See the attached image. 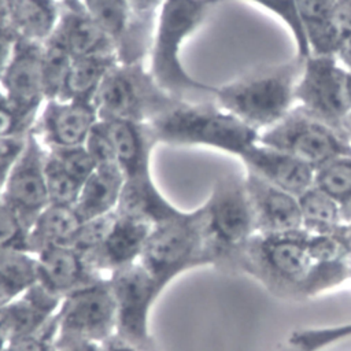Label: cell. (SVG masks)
<instances>
[{
	"label": "cell",
	"mask_w": 351,
	"mask_h": 351,
	"mask_svg": "<svg viewBox=\"0 0 351 351\" xmlns=\"http://www.w3.org/2000/svg\"><path fill=\"white\" fill-rule=\"evenodd\" d=\"M99 351H141V350L134 344L129 343L128 340L112 333L111 336H108L107 339L99 343Z\"/></svg>",
	"instance_id": "45"
},
{
	"label": "cell",
	"mask_w": 351,
	"mask_h": 351,
	"mask_svg": "<svg viewBox=\"0 0 351 351\" xmlns=\"http://www.w3.org/2000/svg\"><path fill=\"white\" fill-rule=\"evenodd\" d=\"M347 121H348V122H351V112L348 114V118H347Z\"/></svg>",
	"instance_id": "51"
},
{
	"label": "cell",
	"mask_w": 351,
	"mask_h": 351,
	"mask_svg": "<svg viewBox=\"0 0 351 351\" xmlns=\"http://www.w3.org/2000/svg\"><path fill=\"white\" fill-rule=\"evenodd\" d=\"M0 248L27 250V229L0 196ZM29 251V250H27Z\"/></svg>",
	"instance_id": "38"
},
{
	"label": "cell",
	"mask_w": 351,
	"mask_h": 351,
	"mask_svg": "<svg viewBox=\"0 0 351 351\" xmlns=\"http://www.w3.org/2000/svg\"><path fill=\"white\" fill-rule=\"evenodd\" d=\"M38 281L36 254L27 250L0 248V282L15 299Z\"/></svg>",
	"instance_id": "28"
},
{
	"label": "cell",
	"mask_w": 351,
	"mask_h": 351,
	"mask_svg": "<svg viewBox=\"0 0 351 351\" xmlns=\"http://www.w3.org/2000/svg\"><path fill=\"white\" fill-rule=\"evenodd\" d=\"M111 134L123 188L147 189L155 186L151 176V152L156 138L149 123L130 121H104Z\"/></svg>",
	"instance_id": "14"
},
{
	"label": "cell",
	"mask_w": 351,
	"mask_h": 351,
	"mask_svg": "<svg viewBox=\"0 0 351 351\" xmlns=\"http://www.w3.org/2000/svg\"><path fill=\"white\" fill-rule=\"evenodd\" d=\"M339 203L351 195V155L328 160L314 171V184Z\"/></svg>",
	"instance_id": "31"
},
{
	"label": "cell",
	"mask_w": 351,
	"mask_h": 351,
	"mask_svg": "<svg viewBox=\"0 0 351 351\" xmlns=\"http://www.w3.org/2000/svg\"><path fill=\"white\" fill-rule=\"evenodd\" d=\"M81 222L73 206L48 204L27 230V250L38 254L48 247L71 245Z\"/></svg>",
	"instance_id": "21"
},
{
	"label": "cell",
	"mask_w": 351,
	"mask_h": 351,
	"mask_svg": "<svg viewBox=\"0 0 351 351\" xmlns=\"http://www.w3.org/2000/svg\"><path fill=\"white\" fill-rule=\"evenodd\" d=\"M333 23L343 37V41L351 36V0H337L333 15Z\"/></svg>",
	"instance_id": "43"
},
{
	"label": "cell",
	"mask_w": 351,
	"mask_h": 351,
	"mask_svg": "<svg viewBox=\"0 0 351 351\" xmlns=\"http://www.w3.org/2000/svg\"><path fill=\"white\" fill-rule=\"evenodd\" d=\"M118 62L117 55L73 58L58 99L93 101L104 77Z\"/></svg>",
	"instance_id": "24"
},
{
	"label": "cell",
	"mask_w": 351,
	"mask_h": 351,
	"mask_svg": "<svg viewBox=\"0 0 351 351\" xmlns=\"http://www.w3.org/2000/svg\"><path fill=\"white\" fill-rule=\"evenodd\" d=\"M97 121L93 101L49 99L43 104L33 130L45 147L84 145Z\"/></svg>",
	"instance_id": "13"
},
{
	"label": "cell",
	"mask_w": 351,
	"mask_h": 351,
	"mask_svg": "<svg viewBox=\"0 0 351 351\" xmlns=\"http://www.w3.org/2000/svg\"><path fill=\"white\" fill-rule=\"evenodd\" d=\"M71 62V52L53 32V34L41 44V73L45 100L58 99Z\"/></svg>",
	"instance_id": "29"
},
{
	"label": "cell",
	"mask_w": 351,
	"mask_h": 351,
	"mask_svg": "<svg viewBox=\"0 0 351 351\" xmlns=\"http://www.w3.org/2000/svg\"><path fill=\"white\" fill-rule=\"evenodd\" d=\"M62 298L38 281L4 304L3 332L7 339L38 333L55 315Z\"/></svg>",
	"instance_id": "20"
},
{
	"label": "cell",
	"mask_w": 351,
	"mask_h": 351,
	"mask_svg": "<svg viewBox=\"0 0 351 351\" xmlns=\"http://www.w3.org/2000/svg\"><path fill=\"white\" fill-rule=\"evenodd\" d=\"M304 59L295 55L288 62L259 69L215 90V103L255 130L267 129L292 108L295 88Z\"/></svg>",
	"instance_id": "2"
},
{
	"label": "cell",
	"mask_w": 351,
	"mask_h": 351,
	"mask_svg": "<svg viewBox=\"0 0 351 351\" xmlns=\"http://www.w3.org/2000/svg\"><path fill=\"white\" fill-rule=\"evenodd\" d=\"M203 208L213 258L222 248L241 243L251 230L254 213L245 182L234 177L221 178Z\"/></svg>",
	"instance_id": "11"
},
{
	"label": "cell",
	"mask_w": 351,
	"mask_h": 351,
	"mask_svg": "<svg viewBox=\"0 0 351 351\" xmlns=\"http://www.w3.org/2000/svg\"><path fill=\"white\" fill-rule=\"evenodd\" d=\"M1 188H3V185H1V184H0V192H1Z\"/></svg>",
	"instance_id": "52"
},
{
	"label": "cell",
	"mask_w": 351,
	"mask_h": 351,
	"mask_svg": "<svg viewBox=\"0 0 351 351\" xmlns=\"http://www.w3.org/2000/svg\"><path fill=\"white\" fill-rule=\"evenodd\" d=\"M226 0H165L156 18L149 49V73L173 97L186 103L215 101V86L192 78L184 69L180 51L184 40L207 14Z\"/></svg>",
	"instance_id": "1"
},
{
	"label": "cell",
	"mask_w": 351,
	"mask_h": 351,
	"mask_svg": "<svg viewBox=\"0 0 351 351\" xmlns=\"http://www.w3.org/2000/svg\"><path fill=\"white\" fill-rule=\"evenodd\" d=\"M44 165L45 145L32 129L0 192L3 200L15 211L27 230L40 213L49 204Z\"/></svg>",
	"instance_id": "10"
},
{
	"label": "cell",
	"mask_w": 351,
	"mask_h": 351,
	"mask_svg": "<svg viewBox=\"0 0 351 351\" xmlns=\"http://www.w3.org/2000/svg\"><path fill=\"white\" fill-rule=\"evenodd\" d=\"M49 351H99V343L77 336L56 333L49 341Z\"/></svg>",
	"instance_id": "41"
},
{
	"label": "cell",
	"mask_w": 351,
	"mask_h": 351,
	"mask_svg": "<svg viewBox=\"0 0 351 351\" xmlns=\"http://www.w3.org/2000/svg\"><path fill=\"white\" fill-rule=\"evenodd\" d=\"M15 0H0V25L8 26V19Z\"/></svg>",
	"instance_id": "47"
},
{
	"label": "cell",
	"mask_w": 351,
	"mask_h": 351,
	"mask_svg": "<svg viewBox=\"0 0 351 351\" xmlns=\"http://www.w3.org/2000/svg\"><path fill=\"white\" fill-rule=\"evenodd\" d=\"M347 99L351 107V70H348V74H347Z\"/></svg>",
	"instance_id": "49"
},
{
	"label": "cell",
	"mask_w": 351,
	"mask_h": 351,
	"mask_svg": "<svg viewBox=\"0 0 351 351\" xmlns=\"http://www.w3.org/2000/svg\"><path fill=\"white\" fill-rule=\"evenodd\" d=\"M84 145L93 160L95 170L121 171L115 147L108 132V126L104 121L99 119L96 122Z\"/></svg>",
	"instance_id": "34"
},
{
	"label": "cell",
	"mask_w": 351,
	"mask_h": 351,
	"mask_svg": "<svg viewBox=\"0 0 351 351\" xmlns=\"http://www.w3.org/2000/svg\"><path fill=\"white\" fill-rule=\"evenodd\" d=\"M59 18V0H15L8 26L18 38L44 44L56 30Z\"/></svg>",
	"instance_id": "22"
},
{
	"label": "cell",
	"mask_w": 351,
	"mask_h": 351,
	"mask_svg": "<svg viewBox=\"0 0 351 351\" xmlns=\"http://www.w3.org/2000/svg\"><path fill=\"white\" fill-rule=\"evenodd\" d=\"M245 189L252 207L254 218L270 230H295L302 223V211L298 196L266 181L248 170Z\"/></svg>",
	"instance_id": "18"
},
{
	"label": "cell",
	"mask_w": 351,
	"mask_h": 351,
	"mask_svg": "<svg viewBox=\"0 0 351 351\" xmlns=\"http://www.w3.org/2000/svg\"><path fill=\"white\" fill-rule=\"evenodd\" d=\"M130 15L132 26L128 47L121 56L119 62L133 63L143 62L147 52L149 53L155 23L160 7L165 0H126Z\"/></svg>",
	"instance_id": "26"
},
{
	"label": "cell",
	"mask_w": 351,
	"mask_h": 351,
	"mask_svg": "<svg viewBox=\"0 0 351 351\" xmlns=\"http://www.w3.org/2000/svg\"><path fill=\"white\" fill-rule=\"evenodd\" d=\"M115 300V335L141 351H159L149 330V314L163 292L138 263L117 270L107 277Z\"/></svg>",
	"instance_id": "7"
},
{
	"label": "cell",
	"mask_w": 351,
	"mask_h": 351,
	"mask_svg": "<svg viewBox=\"0 0 351 351\" xmlns=\"http://www.w3.org/2000/svg\"><path fill=\"white\" fill-rule=\"evenodd\" d=\"M84 8L114 43L118 59L123 55L130 36L132 15L126 0H81Z\"/></svg>",
	"instance_id": "27"
},
{
	"label": "cell",
	"mask_w": 351,
	"mask_h": 351,
	"mask_svg": "<svg viewBox=\"0 0 351 351\" xmlns=\"http://www.w3.org/2000/svg\"><path fill=\"white\" fill-rule=\"evenodd\" d=\"M213 259L206 232V213L202 206L155 223L138 263L165 291L177 276Z\"/></svg>",
	"instance_id": "4"
},
{
	"label": "cell",
	"mask_w": 351,
	"mask_h": 351,
	"mask_svg": "<svg viewBox=\"0 0 351 351\" xmlns=\"http://www.w3.org/2000/svg\"><path fill=\"white\" fill-rule=\"evenodd\" d=\"M45 182L49 204L73 206L75 204L82 188V182L73 177L45 148Z\"/></svg>",
	"instance_id": "30"
},
{
	"label": "cell",
	"mask_w": 351,
	"mask_h": 351,
	"mask_svg": "<svg viewBox=\"0 0 351 351\" xmlns=\"http://www.w3.org/2000/svg\"><path fill=\"white\" fill-rule=\"evenodd\" d=\"M18 37L7 25H0V80L12 56Z\"/></svg>",
	"instance_id": "44"
},
{
	"label": "cell",
	"mask_w": 351,
	"mask_h": 351,
	"mask_svg": "<svg viewBox=\"0 0 351 351\" xmlns=\"http://www.w3.org/2000/svg\"><path fill=\"white\" fill-rule=\"evenodd\" d=\"M346 132H347V134H348V138H350V141H351V122H346Z\"/></svg>",
	"instance_id": "50"
},
{
	"label": "cell",
	"mask_w": 351,
	"mask_h": 351,
	"mask_svg": "<svg viewBox=\"0 0 351 351\" xmlns=\"http://www.w3.org/2000/svg\"><path fill=\"white\" fill-rule=\"evenodd\" d=\"M258 143L287 152L314 170L328 160L351 155L346 132L311 115L300 106L293 107L276 125L265 129Z\"/></svg>",
	"instance_id": "6"
},
{
	"label": "cell",
	"mask_w": 351,
	"mask_h": 351,
	"mask_svg": "<svg viewBox=\"0 0 351 351\" xmlns=\"http://www.w3.org/2000/svg\"><path fill=\"white\" fill-rule=\"evenodd\" d=\"M254 3L261 4L262 7L267 8L273 14L281 18V21L288 26L292 33V37L296 43L298 56L306 59L310 55L308 41L303 29V25L299 18L296 0H251Z\"/></svg>",
	"instance_id": "35"
},
{
	"label": "cell",
	"mask_w": 351,
	"mask_h": 351,
	"mask_svg": "<svg viewBox=\"0 0 351 351\" xmlns=\"http://www.w3.org/2000/svg\"><path fill=\"white\" fill-rule=\"evenodd\" d=\"M181 100L154 80L143 62H118L104 77L93 104L100 121L151 123L176 108Z\"/></svg>",
	"instance_id": "5"
},
{
	"label": "cell",
	"mask_w": 351,
	"mask_h": 351,
	"mask_svg": "<svg viewBox=\"0 0 351 351\" xmlns=\"http://www.w3.org/2000/svg\"><path fill=\"white\" fill-rule=\"evenodd\" d=\"M53 335H70L100 343L115 332V300L107 278L62 298L52 317Z\"/></svg>",
	"instance_id": "9"
},
{
	"label": "cell",
	"mask_w": 351,
	"mask_h": 351,
	"mask_svg": "<svg viewBox=\"0 0 351 351\" xmlns=\"http://www.w3.org/2000/svg\"><path fill=\"white\" fill-rule=\"evenodd\" d=\"M304 222L313 226H330L340 217V203L315 185L298 196Z\"/></svg>",
	"instance_id": "32"
},
{
	"label": "cell",
	"mask_w": 351,
	"mask_h": 351,
	"mask_svg": "<svg viewBox=\"0 0 351 351\" xmlns=\"http://www.w3.org/2000/svg\"><path fill=\"white\" fill-rule=\"evenodd\" d=\"M336 56L346 69L351 70V36L343 41Z\"/></svg>",
	"instance_id": "46"
},
{
	"label": "cell",
	"mask_w": 351,
	"mask_h": 351,
	"mask_svg": "<svg viewBox=\"0 0 351 351\" xmlns=\"http://www.w3.org/2000/svg\"><path fill=\"white\" fill-rule=\"evenodd\" d=\"M123 176L121 171L95 170L82 184L74 204L81 221L96 218L117 210Z\"/></svg>",
	"instance_id": "25"
},
{
	"label": "cell",
	"mask_w": 351,
	"mask_h": 351,
	"mask_svg": "<svg viewBox=\"0 0 351 351\" xmlns=\"http://www.w3.org/2000/svg\"><path fill=\"white\" fill-rule=\"evenodd\" d=\"M45 148L49 155H52L73 177H75L82 184L95 171L93 160L89 152L86 151L85 145Z\"/></svg>",
	"instance_id": "37"
},
{
	"label": "cell",
	"mask_w": 351,
	"mask_h": 351,
	"mask_svg": "<svg viewBox=\"0 0 351 351\" xmlns=\"http://www.w3.org/2000/svg\"><path fill=\"white\" fill-rule=\"evenodd\" d=\"M27 134L23 136H8V137H0V184H4V180L21 155L25 143H26Z\"/></svg>",
	"instance_id": "39"
},
{
	"label": "cell",
	"mask_w": 351,
	"mask_h": 351,
	"mask_svg": "<svg viewBox=\"0 0 351 351\" xmlns=\"http://www.w3.org/2000/svg\"><path fill=\"white\" fill-rule=\"evenodd\" d=\"M29 132L0 88V137L23 136Z\"/></svg>",
	"instance_id": "40"
},
{
	"label": "cell",
	"mask_w": 351,
	"mask_h": 351,
	"mask_svg": "<svg viewBox=\"0 0 351 351\" xmlns=\"http://www.w3.org/2000/svg\"><path fill=\"white\" fill-rule=\"evenodd\" d=\"M347 74L348 69L336 55H308L295 88V100L311 115L346 132V122L351 112L347 99Z\"/></svg>",
	"instance_id": "8"
},
{
	"label": "cell",
	"mask_w": 351,
	"mask_h": 351,
	"mask_svg": "<svg viewBox=\"0 0 351 351\" xmlns=\"http://www.w3.org/2000/svg\"><path fill=\"white\" fill-rule=\"evenodd\" d=\"M0 88L16 111L23 126L32 130L45 103L41 44L16 40L12 56L0 80Z\"/></svg>",
	"instance_id": "12"
},
{
	"label": "cell",
	"mask_w": 351,
	"mask_h": 351,
	"mask_svg": "<svg viewBox=\"0 0 351 351\" xmlns=\"http://www.w3.org/2000/svg\"><path fill=\"white\" fill-rule=\"evenodd\" d=\"M241 159L248 170L259 174L266 181L299 196L314 184V169L295 156L280 149L256 143Z\"/></svg>",
	"instance_id": "17"
},
{
	"label": "cell",
	"mask_w": 351,
	"mask_h": 351,
	"mask_svg": "<svg viewBox=\"0 0 351 351\" xmlns=\"http://www.w3.org/2000/svg\"><path fill=\"white\" fill-rule=\"evenodd\" d=\"M152 226L117 213V219L103 243L84 255V259L96 273L107 278L111 273L138 262Z\"/></svg>",
	"instance_id": "15"
},
{
	"label": "cell",
	"mask_w": 351,
	"mask_h": 351,
	"mask_svg": "<svg viewBox=\"0 0 351 351\" xmlns=\"http://www.w3.org/2000/svg\"><path fill=\"white\" fill-rule=\"evenodd\" d=\"M149 126L156 141L207 145L240 158L259 138L258 130L221 108L215 101H182Z\"/></svg>",
	"instance_id": "3"
},
{
	"label": "cell",
	"mask_w": 351,
	"mask_h": 351,
	"mask_svg": "<svg viewBox=\"0 0 351 351\" xmlns=\"http://www.w3.org/2000/svg\"><path fill=\"white\" fill-rule=\"evenodd\" d=\"M267 255L273 266L289 277L300 276L308 265V254L304 245L292 240L274 241L267 247Z\"/></svg>",
	"instance_id": "33"
},
{
	"label": "cell",
	"mask_w": 351,
	"mask_h": 351,
	"mask_svg": "<svg viewBox=\"0 0 351 351\" xmlns=\"http://www.w3.org/2000/svg\"><path fill=\"white\" fill-rule=\"evenodd\" d=\"M117 219V210L108 214L82 221L73 241L71 247L82 256L97 248Z\"/></svg>",
	"instance_id": "36"
},
{
	"label": "cell",
	"mask_w": 351,
	"mask_h": 351,
	"mask_svg": "<svg viewBox=\"0 0 351 351\" xmlns=\"http://www.w3.org/2000/svg\"><path fill=\"white\" fill-rule=\"evenodd\" d=\"M4 351H49V340L41 333L10 339Z\"/></svg>",
	"instance_id": "42"
},
{
	"label": "cell",
	"mask_w": 351,
	"mask_h": 351,
	"mask_svg": "<svg viewBox=\"0 0 351 351\" xmlns=\"http://www.w3.org/2000/svg\"><path fill=\"white\" fill-rule=\"evenodd\" d=\"M340 217L351 221V195L340 202Z\"/></svg>",
	"instance_id": "48"
},
{
	"label": "cell",
	"mask_w": 351,
	"mask_h": 351,
	"mask_svg": "<svg viewBox=\"0 0 351 351\" xmlns=\"http://www.w3.org/2000/svg\"><path fill=\"white\" fill-rule=\"evenodd\" d=\"M36 256L38 282L60 298L106 278L96 273L71 245L48 247L36 254Z\"/></svg>",
	"instance_id": "16"
},
{
	"label": "cell",
	"mask_w": 351,
	"mask_h": 351,
	"mask_svg": "<svg viewBox=\"0 0 351 351\" xmlns=\"http://www.w3.org/2000/svg\"><path fill=\"white\" fill-rule=\"evenodd\" d=\"M59 1L60 18L55 33L66 44L73 58L117 55L114 43L90 18L81 0Z\"/></svg>",
	"instance_id": "19"
},
{
	"label": "cell",
	"mask_w": 351,
	"mask_h": 351,
	"mask_svg": "<svg viewBox=\"0 0 351 351\" xmlns=\"http://www.w3.org/2000/svg\"><path fill=\"white\" fill-rule=\"evenodd\" d=\"M337 0H296L310 55H336L343 37L333 23L332 15Z\"/></svg>",
	"instance_id": "23"
}]
</instances>
